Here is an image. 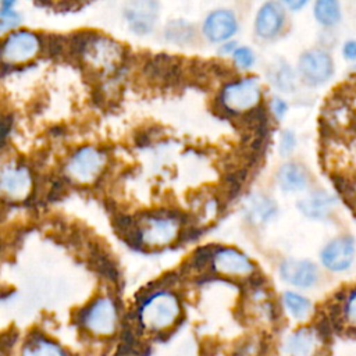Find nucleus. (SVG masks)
I'll return each instance as SVG.
<instances>
[{"label": "nucleus", "instance_id": "f03ea898", "mask_svg": "<svg viewBox=\"0 0 356 356\" xmlns=\"http://www.w3.org/2000/svg\"><path fill=\"white\" fill-rule=\"evenodd\" d=\"M79 328L93 339H110L120 328V310L108 295H99L78 314Z\"/></svg>", "mask_w": 356, "mask_h": 356}, {"label": "nucleus", "instance_id": "6ab92c4d", "mask_svg": "<svg viewBox=\"0 0 356 356\" xmlns=\"http://www.w3.org/2000/svg\"><path fill=\"white\" fill-rule=\"evenodd\" d=\"M277 182L284 192H300L309 184V175L303 165L291 161L281 165L277 172Z\"/></svg>", "mask_w": 356, "mask_h": 356}, {"label": "nucleus", "instance_id": "2f4dec72", "mask_svg": "<svg viewBox=\"0 0 356 356\" xmlns=\"http://www.w3.org/2000/svg\"><path fill=\"white\" fill-rule=\"evenodd\" d=\"M0 356H7V355H6V350L3 349V346H0Z\"/></svg>", "mask_w": 356, "mask_h": 356}, {"label": "nucleus", "instance_id": "4468645a", "mask_svg": "<svg viewBox=\"0 0 356 356\" xmlns=\"http://www.w3.org/2000/svg\"><path fill=\"white\" fill-rule=\"evenodd\" d=\"M285 24V8L281 3L268 1L261 6L256 15L254 31L263 39L277 36Z\"/></svg>", "mask_w": 356, "mask_h": 356}, {"label": "nucleus", "instance_id": "423d86ee", "mask_svg": "<svg viewBox=\"0 0 356 356\" xmlns=\"http://www.w3.org/2000/svg\"><path fill=\"white\" fill-rule=\"evenodd\" d=\"M181 222L171 214H153L139 225V241L147 248H164L177 241Z\"/></svg>", "mask_w": 356, "mask_h": 356}, {"label": "nucleus", "instance_id": "ddd939ff", "mask_svg": "<svg viewBox=\"0 0 356 356\" xmlns=\"http://www.w3.org/2000/svg\"><path fill=\"white\" fill-rule=\"evenodd\" d=\"M281 278L298 288H312L318 281V270L309 260L286 259L280 266Z\"/></svg>", "mask_w": 356, "mask_h": 356}, {"label": "nucleus", "instance_id": "1a4fd4ad", "mask_svg": "<svg viewBox=\"0 0 356 356\" xmlns=\"http://www.w3.org/2000/svg\"><path fill=\"white\" fill-rule=\"evenodd\" d=\"M32 175L24 165L8 164L0 170V193L10 200H25L32 191Z\"/></svg>", "mask_w": 356, "mask_h": 356}, {"label": "nucleus", "instance_id": "7c9ffc66", "mask_svg": "<svg viewBox=\"0 0 356 356\" xmlns=\"http://www.w3.org/2000/svg\"><path fill=\"white\" fill-rule=\"evenodd\" d=\"M221 53H234L235 51V42H228L225 44H222V47L220 49Z\"/></svg>", "mask_w": 356, "mask_h": 356}, {"label": "nucleus", "instance_id": "2eb2a0df", "mask_svg": "<svg viewBox=\"0 0 356 356\" xmlns=\"http://www.w3.org/2000/svg\"><path fill=\"white\" fill-rule=\"evenodd\" d=\"M18 356H72V355L58 341L38 332L24 339V342L18 349Z\"/></svg>", "mask_w": 356, "mask_h": 356}, {"label": "nucleus", "instance_id": "c756f323", "mask_svg": "<svg viewBox=\"0 0 356 356\" xmlns=\"http://www.w3.org/2000/svg\"><path fill=\"white\" fill-rule=\"evenodd\" d=\"M285 4H286V7H289L291 10L296 11V10L302 8V7H305V6L307 4V1H305V0H302V1H286Z\"/></svg>", "mask_w": 356, "mask_h": 356}, {"label": "nucleus", "instance_id": "9b49d317", "mask_svg": "<svg viewBox=\"0 0 356 356\" xmlns=\"http://www.w3.org/2000/svg\"><path fill=\"white\" fill-rule=\"evenodd\" d=\"M353 257L355 239L349 235H342L330 241L320 254L323 266L334 273L348 270L353 261Z\"/></svg>", "mask_w": 356, "mask_h": 356}, {"label": "nucleus", "instance_id": "f3484780", "mask_svg": "<svg viewBox=\"0 0 356 356\" xmlns=\"http://www.w3.org/2000/svg\"><path fill=\"white\" fill-rule=\"evenodd\" d=\"M334 206H335L334 196L324 191L313 192L298 203V207L302 211V214L313 220L327 218L331 214Z\"/></svg>", "mask_w": 356, "mask_h": 356}, {"label": "nucleus", "instance_id": "473e14b6", "mask_svg": "<svg viewBox=\"0 0 356 356\" xmlns=\"http://www.w3.org/2000/svg\"><path fill=\"white\" fill-rule=\"evenodd\" d=\"M124 356H134V355H131V353H129V355H124Z\"/></svg>", "mask_w": 356, "mask_h": 356}, {"label": "nucleus", "instance_id": "c85d7f7f", "mask_svg": "<svg viewBox=\"0 0 356 356\" xmlns=\"http://www.w3.org/2000/svg\"><path fill=\"white\" fill-rule=\"evenodd\" d=\"M342 54L346 60H356V40H348L342 47Z\"/></svg>", "mask_w": 356, "mask_h": 356}, {"label": "nucleus", "instance_id": "bb28decb", "mask_svg": "<svg viewBox=\"0 0 356 356\" xmlns=\"http://www.w3.org/2000/svg\"><path fill=\"white\" fill-rule=\"evenodd\" d=\"M296 146V138L292 131H284L281 135V142H280V153L282 156H288L292 153V150Z\"/></svg>", "mask_w": 356, "mask_h": 356}, {"label": "nucleus", "instance_id": "f257e3e1", "mask_svg": "<svg viewBox=\"0 0 356 356\" xmlns=\"http://www.w3.org/2000/svg\"><path fill=\"white\" fill-rule=\"evenodd\" d=\"M138 327L149 335L172 330L182 316V302L171 289H156L143 296L136 306Z\"/></svg>", "mask_w": 356, "mask_h": 356}, {"label": "nucleus", "instance_id": "412c9836", "mask_svg": "<svg viewBox=\"0 0 356 356\" xmlns=\"http://www.w3.org/2000/svg\"><path fill=\"white\" fill-rule=\"evenodd\" d=\"M314 17L324 26H334L341 19V7L334 0H318L314 4Z\"/></svg>", "mask_w": 356, "mask_h": 356}, {"label": "nucleus", "instance_id": "dca6fc26", "mask_svg": "<svg viewBox=\"0 0 356 356\" xmlns=\"http://www.w3.org/2000/svg\"><path fill=\"white\" fill-rule=\"evenodd\" d=\"M317 348L318 335L309 327L298 328L285 341V350L289 356H313Z\"/></svg>", "mask_w": 356, "mask_h": 356}, {"label": "nucleus", "instance_id": "20e7f679", "mask_svg": "<svg viewBox=\"0 0 356 356\" xmlns=\"http://www.w3.org/2000/svg\"><path fill=\"white\" fill-rule=\"evenodd\" d=\"M39 36L28 29L11 31L0 44V61L6 65H21L32 61L40 51Z\"/></svg>", "mask_w": 356, "mask_h": 356}, {"label": "nucleus", "instance_id": "7ed1b4c3", "mask_svg": "<svg viewBox=\"0 0 356 356\" xmlns=\"http://www.w3.org/2000/svg\"><path fill=\"white\" fill-rule=\"evenodd\" d=\"M261 99L259 81L253 76L239 78L227 83L220 95L222 107L234 114L252 111L257 107Z\"/></svg>", "mask_w": 356, "mask_h": 356}, {"label": "nucleus", "instance_id": "5701e85b", "mask_svg": "<svg viewBox=\"0 0 356 356\" xmlns=\"http://www.w3.org/2000/svg\"><path fill=\"white\" fill-rule=\"evenodd\" d=\"M271 81L282 92H292L295 89V74L286 64L281 65L273 72Z\"/></svg>", "mask_w": 356, "mask_h": 356}, {"label": "nucleus", "instance_id": "a211bd4d", "mask_svg": "<svg viewBox=\"0 0 356 356\" xmlns=\"http://www.w3.org/2000/svg\"><path fill=\"white\" fill-rule=\"evenodd\" d=\"M156 7L157 6L154 3H149V1L132 3L125 13L131 28L138 33H146L152 31L157 17Z\"/></svg>", "mask_w": 356, "mask_h": 356}, {"label": "nucleus", "instance_id": "f8f14e48", "mask_svg": "<svg viewBox=\"0 0 356 356\" xmlns=\"http://www.w3.org/2000/svg\"><path fill=\"white\" fill-rule=\"evenodd\" d=\"M238 29V21L231 10L220 8L211 11L203 22V35L213 43L225 42L235 35Z\"/></svg>", "mask_w": 356, "mask_h": 356}, {"label": "nucleus", "instance_id": "b1692460", "mask_svg": "<svg viewBox=\"0 0 356 356\" xmlns=\"http://www.w3.org/2000/svg\"><path fill=\"white\" fill-rule=\"evenodd\" d=\"M15 3H3L0 10V29L8 31L18 24V14L13 10Z\"/></svg>", "mask_w": 356, "mask_h": 356}, {"label": "nucleus", "instance_id": "9d476101", "mask_svg": "<svg viewBox=\"0 0 356 356\" xmlns=\"http://www.w3.org/2000/svg\"><path fill=\"white\" fill-rule=\"evenodd\" d=\"M299 72L310 85L324 83L334 74L331 56L321 49H312L302 53L299 58Z\"/></svg>", "mask_w": 356, "mask_h": 356}, {"label": "nucleus", "instance_id": "39448f33", "mask_svg": "<svg viewBox=\"0 0 356 356\" xmlns=\"http://www.w3.org/2000/svg\"><path fill=\"white\" fill-rule=\"evenodd\" d=\"M107 163L106 154L93 146L79 147L65 163V174L76 184H92L100 177Z\"/></svg>", "mask_w": 356, "mask_h": 356}, {"label": "nucleus", "instance_id": "4be33fe9", "mask_svg": "<svg viewBox=\"0 0 356 356\" xmlns=\"http://www.w3.org/2000/svg\"><path fill=\"white\" fill-rule=\"evenodd\" d=\"M275 211V204L268 197H256L250 206V218L253 222H267Z\"/></svg>", "mask_w": 356, "mask_h": 356}, {"label": "nucleus", "instance_id": "393cba45", "mask_svg": "<svg viewBox=\"0 0 356 356\" xmlns=\"http://www.w3.org/2000/svg\"><path fill=\"white\" fill-rule=\"evenodd\" d=\"M232 58L235 61V64L239 67V68H249L253 65L254 63V53L249 49V47H236L235 51L232 53Z\"/></svg>", "mask_w": 356, "mask_h": 356}, {"label": "nucleus", "instance_id": "cd10ccee", "mask_svg": "<svg viewBox=\"0 0 356 356\" xmlns=\"http://www.w3.org/2000/svg\"><path fill=\"white\" fill-rule=\"evenodd\" d=\"M270 108H271V113L274 114V117L277 120H281L285 114H286V110H288V104L282 100V99H278V97H274L271 100V104H270Z\"/></svg>", "mask_w": 356, "mask_h": 356}, {"label": "nucleus", "instance_id": "aec40b11", "mask_svg": "<svg viewBox=\"0 0 356 356\" xmlns=\"http://www.w3.org/2000/svg\"><path fill=\"white\" fill-rule=\"evenodd\" d=\"M282 303L288 314L295 320H306L312 313V303L300 293L288 291L282 295Z\"/></svg>", "mask_w": 356, "mask_h": 356}, {"label": "nucleus", "instance_id": "6e6552de", "mask_svg": "<svg viewBox=\"0 0 356 356\" xmlns=\"http://www.w3.org/2000/svg\"><path fill=\"white\" fill-rule=\"evenodd\" d=\"M82 57L85 63L95 70L110 71L120 64L122 58V47L108 38L97 36L86 43L82 50Z\"/></svg>", "mask_w": 356, "mask_h": 356}, {"label": "nucleus", "instance_id": "a878e982", "mask_svg": "<svg viewBox=\"0 0 356 356\" xmlns=\"http://www.w3.org/2000/svg\"><path fill=\"white\" fill-rule=\"evenodd\" d=\"M343 314L350 324L356 325V288L345 299Z\"/></svg>", "mask_w": 356, "mask_h": 356}, {"label": "nucleus", "instance_id": "0eeeda50", "mask_svg": "<svg viewBox=\"0 0 356 356\" xmlns=\"http://www.w3.org/2000/svg\"><path fill=\"white\" fill-rule=\"evenodd\" d=\"M211 270L231 278H245L256 271L252 260L235 248H217L210 254Z\"/></svg>", "mask_w": 356, "mask_h": 356}]
</instances>
